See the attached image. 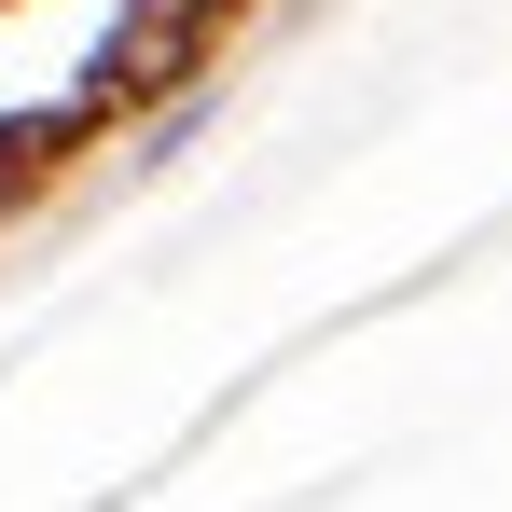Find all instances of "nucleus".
Returning <instances> with one entry per match:
<instances>
[{"mask_svg": "<svg viewBox=\"0 0 512 512\" xmlns=\"http://www.w3.org/2000/svg\"><path fill=\"white\" fill-rule=\"evenodd\" d=\"M42 139H56V125H0V194H14L28 167H42Z\"/></svg>", "mask_w": 512, "mask_h": 512, "instance_id": "f257e3e1", "label": "nucleus"}, {"mask_svg": "<svg viewBox=\"0 0 512 512\" xmlns=\"http://www.w3.org/2000/svg\"><path fill=\"white\" fill-rule=\"evenodd\" d=\"M153 14H167V0H125V28H153Z\"/></svg>", "mask_w": 512, "mask_h": 512, "instance_id": "f03ea898", "label": "nucleus"}]
</instances>
